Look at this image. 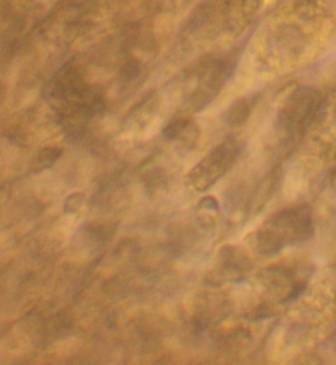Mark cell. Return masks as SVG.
Wrapping results in <instances>:
<instances>
[{
	"label": "cell",
	"mask_w": 336,
	"mask_h": 365,
	"mask_svg": "<svg viewBox=\"0 0 336 365\" xmlns=\"http://www.w3.org/2000/svg\"><path fill=\"white\" fill-rule=\"evenodd\" d=\"M312 232L310 209L299 205L279 212L271 220L258 234V247L264 254H275L287 245L308 240Z\"/></svg>",
	"instance_id": "cell-1"
},
{
	"label": "cell",
	"mask_w": 336,
	"mask_h": 365,
	"mask_svg": "<svg viewBox=\"0 0 336 365\" xmlns=\"http://www.w3.org/2000/svg\"><path fill=\"white\" fill-rule=\"evenodd\" d=\"M240 144L230 139L213 148L187 175L188 184L204 192L223 177L235 161Z\"/></svg>",
	"instance_id": "cell-2"
},
{
	"label": "cell",
	"mask_w": 336,
	"mask_h": 365,
	"mask_svg": "<svg viewBox=\"0 0 336 365\" xmlns=\"http://www.w3.org/2000/svg\"><path fill=\"white\" fill-rule=\"evenodd\" d=\"M321 104L322 98L317 91L299 88L287 100L279 118L280 123L290 133H302L311 123Z\"/></svg>",
	"instance_id": "cell-3"
},
{
	"label": "cell",
	"mask_w": 336,
	"mask_h": 365,
	"mask_svg": "<svg viewBox=\"0 0 336 365\" xmlns=\"http://www.w3.org/2000/svg\"><path fill=\"white\" fill-rule=\"evenodd\" d=\"M163 135L168 140L178 141L188 149L196 143L199 137V129L188 118H178L165 127Z\"/></svg>",
	"instance_id": "cell-4"
},
{
	"label": "cell",
	"mask_w": 336,
	"mask_h": 365,
	"mask_svg": "<svg viewBox=\"0 0 336 365\" xmlns=\"http://www.w3.org/2000/svg\"><path fill=\"white\" fill-rule=\"evenodd\" d=\"M250 113V105L245 98L233 103L223 114L225 123L230 127L238 128L248 120Z\"/></svg>",
	"instance_id": "cell-5"
},
{
	"label": "cell",
	"mask_w": 336,
	"mask_h": 365,
	"mask_svg": "<svg viewBox=\"0 0 336 365\" xmlns=\"http://www.w3.org/2000/svg\"><path fill=\"white\" fill-rule=\"evenodd\" d=\"M63 153V149L49 147L43 149L38 157L37 170L39 172L50 169Z\"/></svg>",
	"instance_id": "cell-6"
},
{
	"label": "cell",
	"mask_w": 336,
	"mask_h": 365,
	"mask_svg": "<svg viewBox=\"0 0 336 365\" xmlns=\"http://www.w3.org/2000/svg\"><path fill=\"white\" fill-rule=\"evenodd\" d=\"M84 196L81 193H74L69 195L64 203V212L67 215L76 214L82 207Z\"/></svg>",
	"instance_id": "cell-7"
},
{
	"label": "cell",
	"mask_w": 336,
	"mask_h": 365,
	"mask_svg": "<svg viewBox=\"0 0 336 365\" xmlns=\"http://www.w3.org/2000/svg\"><path fill=\"white\" fill-rule=\"evenodd\" d=\"M165 174L158 169L151 171L146 178V185L149 190H154L162 187L165 183Z\"/></svg>",
	"instance_id": "cell-8"
},
{
	"label": "cell",
	"mask_w": 336,
	"mask_h": 365,
	"mask_svg": "<svg viewBox=\"0 0 336 365\" xmlns=\"http://www.w3.org/2000/svg\"><path fill=\"white\" fill-rule=\"evenodd\" d=\"M331 182H332V187L336 190V169L334 170V172L332 174Z\"/></svg>",
	"instance_id": "cell-9"
}]
</instances>
